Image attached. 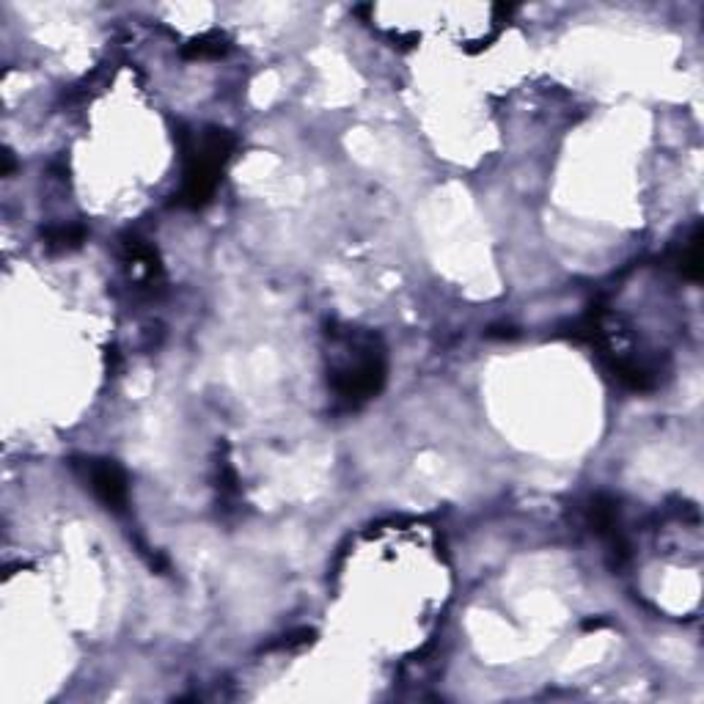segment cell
<instances>
[{
	"label": "cell",
	"mask_w": 704,
	"mask_h": 704,
	"mask_svg": "<svg viewBox=\"0 0 704 704\" xmlns=\"http://www.w3.org/2000/svg\"><path fill=\"white\" fill-rule=\"evenodd\" d=\"M83 237H86V229H83V226H58V229L47 231V242H50V245H58V248L80 245Z\"/></svg>",
	"instance_id": "cell-6"
},
{
	"label": "cell",
	"mask_w": 704,
	"mask_h": 704,
	"mask_svg": "<svg viewBox=\"0 0 704 704\" xmlns=\"http://www.w3.org/2000/svg\"><path fill=\"white\" fill-rule=\"evenodd\" d=\"M234 152V138L226 130L207 127L185 143V176L179 190V204L198 209L215 196L220 176Z\"/></svg>",
	"instance_id": "cell-2"
},
{
	"label": "cell",
	"mask_w": 704,
	"mask_h": 704,
	"mask_svg": "<svg viewBox=\"0 0 704 704\" xmlns=\"http://www.w3.org/2000/svg\"><path fill=\"white\" fill-rule=\"evenodd\" d=\"M677 267L685 278L699 281L702 278V231H693V237L682 245L680 256H677Z\"/></svg>",
	"instance_id": "cell-4"
},
{
	"label": "cell",
	"mask_w": 704,
	"mask_h": 704,
	"mask_svg": "<svg viewBox=\"0 0 704 704\" xmlns=\"http://www.w3.org/2000/svg\"><path fill=\"white\" fill-rule=\"evenodd\" d=\"M83 471H86V482L91 493L97 495L99 504H105L113 512H121L127 506V476L116 462L86 460Z\"/></svg>",
	"instance_id": "cell-3"
},
{
	"label": "cell",
	"mask_w": 704,
	"mask_h": 704,
	"mask_svg": "<svg viewBox=\"0 0 704 704\" xmlns=\"http://www.w3.org/2000/svg\"><path fill=\"white\" fill-rule=\"evenodd\" d=\"M226 50H229L226 36H220V33H207V36H198L196 42L187 44L182 53H185V58H220Z\"/></svg>",
	"instance_id": "cell-5"
},
{
	"label": "cell",
	"mask_w": 704,
	"mask_h": 704,
	"mask_svg": "<svg viewBox=\"0 0 704 704\" xmlns=\"http://www.w3.org/2000/svg\"><path fill=\"white\" fill-rule=\"evenodd\" d=\"M388 361L380 339L358 328L330 330L328 385L344 407H361L380 394Z\"/></svg>",
	"instance_id": "cell-1"
}]
</instances>
